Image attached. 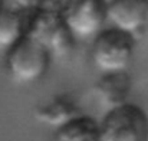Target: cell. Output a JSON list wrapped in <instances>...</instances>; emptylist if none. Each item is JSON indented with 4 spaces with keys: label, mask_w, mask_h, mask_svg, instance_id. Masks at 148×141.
Returning <instances> with one entry per match:
<instances>
[{
    "label": "cell",
    "mask_w": 148,
    "mask_h": 141,
    "mask_svg": "<svg viewBox=\"0 0 148 141\" xmlns=\"http://www.w3.org/2000/svg\"><path fill=\"white\" fill-rule=\"evenodd\" d=\"M26 36L43 47L49 56L65 58L69 55L73 38L71 36L59 9L39 6L27 20Z\"/></svg>",
    "instance_id": "1"
},
{
    "label": "cell",
    "mask_w": 148,
    "mask_h": 141,
    "mask_svg": "<svg viewBox=\"0 0 148 141\" xmlns=\"http://www.w3.org/2000/svg\"><path fill=\"white\" fill-rule=\"evenodd\" d=\"M135 50V38L114 28L101 30L92 43L91 58L103 75L127 72Z\"/></svg>",
    "instance_id": "2"
},
{
    "label": "cell",
    "mask_w": 148,
    "mask_h": 141,
    "mask_svg": "<svg viewBox=\"0 0 148 141\" xmlns=\"http://www.w3.org/2000/svg\"><path fill=\"white\" fill-rule=\"evenodd\" d=\"M101 141H148V114L125 102L106 112L99 122Z\"/></svg>",
    "instance_id": "3"
},
{
    "label": "cell",
    "mask_w": 148,
    "mask_h": 141,
    "mask_svg": "<svg viewBox=\"0 0 148 141\" xmlns=\"http://www.w3.org/2000/svg\"><path fill=\"white\" fill-rule=\"evenodd\" d=\"M49 53L26 35L6 55V66L12 79L17 84L38 81L48 68Z\"/></svg>",
    "instance_id": "4"
},
{
    "label": "cell",
    "mask_w": 148,
    "mask_h": 141,
    "mask_svg": "<svg viewBox=\"0 0 148 141\" xmlns=\"http://www.w3.org/2000/svg\"><path fill=\"white\" fill-rule=\"evenodd\" d=\"M72 38L86 39L98 35L105 22V3L97 0H81L65 3L59 9Z\"/></svg>",
    "instance_id": "5"
},
{
    "label": "cell",
    "mask_w": 148,
    "mask_h": 141,
    "mask_svg": "<svg viewBox=\"0 0 148 141\" xmlns=\"http://www.w3.org/2000/svg\"><path fill=\"white\" fill-rule=\"evenodd\" d=\"M105 16L112 28L135 38L148 19V1L143 0H116L105 3Z\"/></svg>",
    "instance_id": "6"
},
{
    "label": "cell",
    "mask_w": 148,
    "mask_h": 141,
    "mask_svg": "<svg viewBox=\"0 0 148 141\" xmlns=\"http://www.w3.org/2000/svg\"><path fill=\"white\" fill-rule=\"evenodd\" d=\"M27 1H3L0 3V50L9 52L25 35L27 22L23 14L27 7H32Z\"/></svg>",
    "instance_id": "7"
},
{
    "label": "cell",
    "mask_w": 148,
    "mask_h": 141,
    "mask_svg": "<svg viewBox=\"0 0 148 141\" xmlns=\"http://www.w3.org/2000/svg\"><path fill=\"white\" fill-rule=\"evenodd\" d=\"M35 115L40 122L52 125L58 130L81 114L76 102L69 95L63 94L56 96L53 95L43 104L38 105L35 109Z\"/></svg>",
    "instance_id": "8"
},
{
    "label": "cell",
    "mask_w": 148,
    "mask_h": 141,
    "mask_svg": "<svg viewBox=\"0 0 148 141\" xmlns=\"http://www.w3.org/2000/svg\"><path fill=\"white\" fill-rule=\"evenodd\" d=\"M98 101L108 111L124 105L131 91V76L127 72L102 75L94 88Z\"/></svg>",
    "instance_id": "9"
},
{
    "label": "cell",
    "mask_w": 148,
    "mask_h": 141,
    "mask_svg": "<svg viewBox=\"0 0 148 141\" xmlns=\"http://www.w3.org/2000/svg\"><path fill=\"white\" fill-rule=\"evenodd\" d=\"M55 141H101L99 122L81 114L56 130Z\"/></svg>",
    "instance_id": "10"
}]
</instances>
